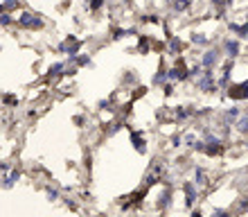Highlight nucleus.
<instances>
[{
  "label": "nucleus",
  "instance_id": "2",
  "mask_svg": "<svg viewBox=\"0 0 248 217\" xmlns=\"http://www.w3.org/2000/svg\"><path fill=\"white\" fill-rule=\"evenodd\" d=\"M20 179V170H16V167H9V170L5 172V177L0 179V188H5V190H9V188H14V185L18 184Z\"/></svg>",
  "mask_w": 248,
  "mask_h": 217
},
{
  "label": "nucleus",
  "instance_id": "3",
  "mask_svg": "<svg viewBox=\"0 0 248 217\" xmlns=\"http://www.w3.org/2000/svg\"><path fill=\"white\" fill-rule=\"evenodd\" d=\"M65 70H68V61H54L52 66L47 68V77L52 79H59L65 75Z\"/></svg>",
  "mask_w": 248,
  "mask_h": 217
},
{
  "label": "nucleus",
  "instance_id": "7",
  "mask_svg": "<svg viewBox=\"0 0 248 217\" xmlns=\"http://www.w3.org/2000/svg\"><path fill=\"white\" fill-rule=\"evenodd\" d=\"M226 50L230 52V57H237V52H239V43H237V41H226Z\"/></svg>",
  "mask_w": 248,
  "mask_h": 217
},
{
  "label": "nucleus",
  "instance_id": "1",
  "mask_svg": "<svg viewBox=\"0 0 248 217\" xmlns=\"http://www.w3.org/2000/svg\"><path fill=\"white\" fill-rule=\"evenodd\" d=\"M16 27L25 30V32H39L46 27V18H43V14L34 12V9H23L16 16Z\"/></svg>",
  "mask_w": 248,
  "mask_h": 217
},
{
  "label": "nucleus",
  "instance_id": "8",
  "mask_svg": "<svg viewBox=\"0 0 248 217\" xmlns=\"http://www.w3.org/2000/svg\"><path fill=\"white\" fill-rule=\"evenodd\" d=\"M192 43H194V46H205L208 41H205L203 34H192Z\"/></svg>",
  "mask_w": 248,
  "mask_h": 217
},
{
  "label": "nucleus",
  "instance_id": "5",
  "mask_svg": "<svg viewBox=\"0 0 248 217\" xmlns=\"http://www.w3.org/2000/svg\"><path fill=\"white\" fill-rule=\"evenodd\" d=\"M20 5H23V0H2V7H5V12H16V9H20Z\"/></svg>",
  "mask_w": 248,
  "mask_h": 217
},
{
  "label": "nucleus",
  "instance_id": "4",
  "mask_svg": "<svg viewBox=\"0 0 248 217\" xmlns=\"http://www.w3.org/2000/svg\"><path fill=\"white\" fill-rule=\"evenodd\" d=\"M16 25V16L12 12H0V30H12Z\"/></svg>",
  "mask_w": 248,
  "mask_h": 217
},
{
  "label": "nucleus",
  "instance_id": "9",
  "mask_svg": "<svg viewBox=\"0 0 248 217\" xmlns=\"http://www.w3.org/2000/svg\"><path fill=\"white\" fill-rule=\"evenodd\" d=\"M0 2H2V0H0Z\"/></svg>",
  "mask_w": 248,
  "mask_h": 217
},
{
  "label": "nucleus",
  "instance_id": "6",
  "mask_svg": "<svg viewBox=\"0 0 248 217\" xmlns=\"http://www.w3.org/2000/svg\"><path fill=\"white\" fill-rule=\"evenodd\" d=\"M0 102L7 106H18V98L14 95V93H5V95H0Z\"/></svg>",
  "mask_w": 248,
  "mask_h": 217
}]
</instances>
